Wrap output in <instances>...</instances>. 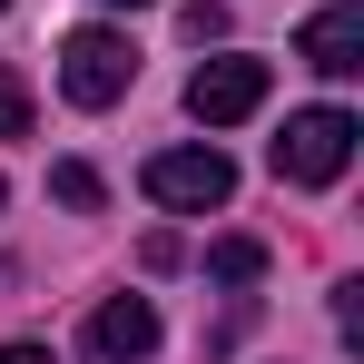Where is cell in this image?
Masks as SVG:
<instances>
[{
  "label": "cell",
  "mask_w": 364,
  "mask_h": 364,
  "mask_svg": "<svg viewBox=\"0 0 364 364\" xmlns=\"http://www.w3.org/2000/svg\"><path fill=\"white\" fill-rule=\"evenodd\" d=\"M207 276H217V286H256V276H266V246H256V237L207 246Z\"/></svg>",
  "instance_id": "7"
},
{
  "label": "cell",
  "mask_w": 364,
  "mask_h": 364,
  "mask_svg": "<svg viewBox=\"0 0 364 364\" xmlns=\"http://www.w3.org/2000/svg\"><path fill=\"white\" fill-rule=\"evenodd\" d=\"M355 109H296L286 119V138H276V178L286 187H335L345 168H355Z\"/></svg>",
  "instance_id": "1"
},
{
  "label": "cell",
  "mask_w": 364,
  "mask_h": 364,
  "mask_svg": "<svg viewBox=\"0 0 364 364\" xmlns=\"http://www.w3.org/2000/svg\"><path fill=\"white\" fill-rule=\"evenodd\" d=\"M109 10H148V0H109Z\"/></svg>",
  "instance_id": "12"
},
{
  "label": "cell",
  "mask_w": 364,
  "mask_h": 364,
  "mask_svg": "<svg viewBox=\"0 0 364 364\" xmlns=\"http://www.w3.org/2000/svg\"><path fill=\"white\" fill-rule=\"evenodd\" d=\"M296 60L325 69V79H355L364 69V0H325V10L296 30Z\"/></svg>",
  "instance_id": "5"
},
{
  "label": "cell",
  "mask_w": 364,
  "mask_h": 364,
  "mask_svg": "<svg viewBox=\"0 0 364 364\" xmlns=\"http://www.w3.org/2000/svg\"><path fill=\"white\" fill-rule=\"evenodd\" d=\"M50 197H60V207H79V217H89V207H99V197H109V187H99V168H79V158H60V168H50Z\"/></svg>",
  "instance_id": "8"
},
{
  "label": "cell",
  "mask_w": 364,
  "mask_h": 364,
  "mask_svg": "<svg viewBox=\"0 0 364 364\" xmlns=\"http://www.w3.org/2000/svg\"><path fill=\"white\" fill-rule=\"evenodd\" d=\"M178 30H187V40H227V0H187Z\"/></svg>",
  "instance_id": "10"
},
{
  "label": "cell",
  "mask_w": 364,
  "mask_h": 364,
  "mask_svg": "<svg viewBox=\"0 0 364 364\" xmlns=\"http://www.w3.org/2000/svg\"><path fill=\"white\" fill-rule=\"evenodd\" d=\"M256 109H266V60H207L187 79V119H207V128H237Z\"/></svg>",
  "instance_id": "4"
},
{
  "label": "cell",
  "mask_w": 364,
  "mask_h": 364,
  "mask_svg": "<svg viewBox=\"0 0 364 364\" xmlns=\"http://www.w3.org/2000/svg\"><path fill=\"white\" fill-rule=\"evenodd\" d=\"M89 355L99 364H148L158 355V305L148 296H109L99 315H89Z\"/></svg>",
  "instance_id": "6"
},
{
  "label": "cell",
  "mask_w": 364,
  "mask_h": 364,
  "mask_svg": "<svg viewBox=\"0 0 364 364\" xmlns=\"http://www.w3.org/2000/svg\"><path fill=\"white\" fill-rule=\"evenodd\" d=\"M0 138H30V79L0 69Z\"/></svg>",
  "instance_id": "9"
},
{
  "label": "cell",
  "mask_w": 364,
  "mask_h": 364,
  "mask_svg": "<svg viewBox=\"0 0 364 364\" xmlns=\"http://www.w3.org/2000/svg\"><path fill=\"white\" fill-rule=\"evenodd\" d=\"M0 207H10V187H0Z\"/></svg>",
  "instance_id": "13"
},
{
  "label": "cell",
  "mask_w": 364,
  "mask_h": 364,
  "mask_svg": "<svg viewBox=\"0 0 364 364\" xmlns=\"http://www.w3.org/2000/svg\"><path fill=\"white\" fill-rule=\"evenodd\" d=\"M0 364H60L50 345H0Z\"/></svg>",
  "instance_id": "11"
},
{
  "label": "cell",
  "mask_w": 364,
  "mask_h": 364,
  "mask_svg": "<svg viewBox=\"0 0 364 364\" xmlns=\"http://www.w3.org/2000/svg\"><path fill=\"white\" fill-rule=\"evenodd\" d=\"M128 79H138V50H128L119 30H69V40H60V89L79 99V109L128 99Z\"/></svg>",
  "instance_id": "2"
},
{
  "label": "cell",
  "mask_w": 364,
  "mask_h": 364,
  "mask_svg": "<svg viewBox=\"0 0 364 364\" xmlns=\"http://www.w3.org/2000/svg\"><path fill=\"white\" fill-rule=\"evenodd\" d=\"M0 10H10V0H0Z\"/></svg>",
  "instance_id": "14"
},
{
  "label": "cell",
  "mask_w": 364,
  "mask_h": 364,
  "mask_svg": "<svg viewBox=\"0 0 364 364\" xmlns=\"http://www.w3.org/2000/svg\"><path fill=\"white\" fill-rule=\"evenodd\" d=\"M148 197L178 207V217H207V207L237 197V168H227L217 148H158V158H148Z\"/></svg>",
  "instance_id": "3"
}]
</instances>
